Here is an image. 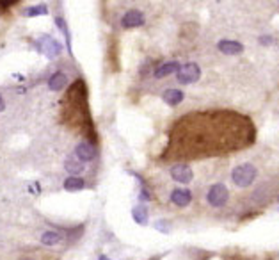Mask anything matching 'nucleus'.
I'll use <instances>...</instances> for the list:
<instances>
[{
    "instance_id": "9",
    "label": "nucleus",
    "mask_w": 279,
    "mask_h": 260,
    "mask_svg": "<svg viewBox=\"0 0 279 260\" xmlns=\"http://www.w3.org/2000/svg\"><path fill=\"white\" fill-rule=\"evenodd\" d=\"M75 154H77V157L80 158V160H84V162H89V160H93V158L96 157V148H94L91 142L84 141V142H80V144L77 146Z\"/></svg>"
},
{
    "instance_id": "23",
    "label": "nucleus",
    "mask_w": 279,
    "mask_h": 260,
    "mask_svg": "<svg viewBox=\"0 0 279 260\" xmlns=\"http://www.w3.org/2000/svg\"><path fill=\"white\" fill-rule=\"evenodd\" d=\"M0 9H2V8H0Z\"/></svg>"
},
{
    "instance_id": "17",
    "label": "nucleus",
    "mask_w": 279,
    "mask_h": 260,
    "mask_svg": "<svg viewBox=\"0 0 279 260\" xmlns=\"http://www.w3.org/2000/svg\"><path fill=\"white\" fill-rule=\"evenodd\" d=\"M61 234L59 232H45L43 234V237H41V242L46 244V246H53V244L61 242Z\"/></svg>"
},
{
    "instance_id": "12",
    "label": "nucleus",
    "mask_w": 279,
    "mask_h": 260,
    "mask_svg": "<svg viewBox=\"0 0 279 260\" xmlns=\"http://www.w3.org/2000/svg\"><path fill=\"white\" fill-rule=\"evenodd\" d=\"M178 70H180V62L178 61L164 62V64L157 66V70H155V77H157V78L167 77V75H171V74H176Z\"/></svg>"
},
{
    "instance_id": "10",
    "label": "nucleus",
    "mask_w": 279,
    "mask_h": 260,
    "mask_svg": "<svg viewBox=\"0 0 279 260\" xmlns=\"http://www.w3.org/2000/svg\"><path fill=\"white\" fill-rule=\"evenodd\" d=\"M217 48L223 54H226V56H239V54L244 52V46L240 45L239 41H230V40L219 41Z\"/></svg>"
},
{
    "instance_id": "22",
    "label": "nucleus",
    "mask_w": 279,
    "mask_h": 260,
    "mask_svg": "<svg viewBox=\"0 0 279 260\" xmlns=\"http://www.w3.org/2000/svg\"><path fill=\"white\" fill-rule=\"evenodd\" d=\"M4 100H2V98H0V112H2V110H4Z\"/></svg>"
},
{
    "instance_id": "20",
    "label": "nucleus",
    "mask_w": 279,
    "mask_h": 260,
    "mask_svg": "<svg viewBox=\"0 0 279 260\" xmlns=\"http://www.w3.org/2000/svg\"><path fill=\"white\" fill-rule=\"evenodd\" d=\"M16 2H20V0H0V8L7 9V8H11V6L16 4Z\"/></svg>"
},
{
    "instance_id": "2",
    "label": "nucleus",
    "mask_w": 279,
    "mask_h": 260,
    "mask_svg": "<svg viewBox=\"0 0 279 260\" xmlns=\"http://www.w3.org/2000/svg\"><path fill=\"white\" fill-rule=\"evenodd\" d=\"M62 118L68 125L82 126L87 132H93V123L87 110V88L84 80H77L66 93L62 100Z\"/></svg>"
},
{
    "instance_id": "15",
    "label": "nucleus",
    "mask_w": 279,
    "mask_h": 260,
    "mask_svg": "<svg viewBox=\"0 0 279 260\" xmlns=\"http://www.w3.org/2000/svg\"><path fill=\"white\" fill-rule=\"evenodd\" d=\"M85 187V182H84V178H80V176H69V178H66L64 180V189L66 191H82Z\"/></svg>"
},
{
    "instance_id": "21",
    "label": "nucleus",
    "mask_w": 279,
    "mask_h": 260,
    "mask_svg": "<svg viewBox=\"0 0 279 260\" xmlns=\"http://www.w3.org/2000/svg\"><path fill=\"white\" fill-rule=\"evenodd\" d=\"M262 43H265V45H267V43H272V40H269V36H263Z\"/></svg>"
},
{
    "instance_id": "16",
    "label": "nucleus",
    "mask_w": 279,
    "mask_h": 260,
    "mask_svg": "<svg viewBox=\"0 0 279 260\" xmlns=\"http://www.w3.org/2000/svg\"><path fill=\"white\" fill-rule=\"evenodd\" d=\"M84 160H80V158H68L66 160V170L71 173V175H78V173H82L84 171Z\"/></svg>"
},
{
    "instance_id": "14",
    "label": "nucleus",
    "mask_w": 279,
    "mask_h": 260,
    "mask_svg": "<svg viewBox=\"0 0 279 260\" xmlns=\"http://www.w3.org/2000/svg\"><path fill=\"white\" fill-rule=\"evenodd\" d=\"M66 84H68V77H66L62 72H57V74H53L52 77H50V80H48V88L52 91H61L62 88H66Z\"/></svg>"
},
{
    "instance_id": "19",
    "label": "nucleus",
    "mask_w": 279,
    "mask_h": 260,
    "mask_svg": "<svg viewBox=\"0 0 279 260\" xmlns=\"http://www.w3.org/2000/svg\"><path fill=\"white\" fill-rule=\"evenodd\" d=\"M41 14H48V8L46 6H36V8H30L25 11V16H41Z\"/></svg>"
},
{
    "instance_id": "3",
    "label": "nucleus",
    "mask_w": 279,
    "mask_h": 260,
    "mask_svg": "<svg viewBox=\"0 0 279 260\" xmlns=\"http://www.w3.org/2000/svg\"><path fill=\"white\" fill-rule=\"evenodd\" d=\"M231 178H233L235 186L249 187L256 178V168L253 164H242V166L235 168L233 173H231Z\"/></svg>"
},
{
    "instance_id": "5",
    "label": "nucleus",
    "mask_w": 279,
    "mask_h": 260,
    "mask_svg": "<svg viewBox=\"0 0 279 260\" xmlns=\"http://www.w3.org/2000/svg\"><path fill=\"white\" fill-rule=\"evenodd\" d=\"M208 204L212 205V207H223V205H226L228 202V189L226 186H223V184H215V186H212L210 189H208Z\"/></svg>"
},
{
    "instance_id": "6",
    "label": "nucleus",
    "mask_w": 279,
    "mask_h": 260,
    "mask_svg": "<svg viewBox=\"0 0 279 260\" xmlns=\"http://www.w3.org/2000/svg\"><path fill=\"white\" fill-rule=\"evenodd\" d=\"M37 48H39V52L45 54L46 57H50V59H53V57H57L59 54L62 52L61 43L55 41L53 38H50V36L41 38V40L37 41Z\"/></svg>"
},
{
    "instance_id": "1",
    "label": "nucleus",
    "mask_w": 279,
    "mask_h": 260,
    "mask_svg": "<svg viewBox=\"0 0 279 260\" xmlns=\"http://www.w3.org/2000/svg\"><path fill=\"white\" fill-rule=\"evenodd\" d=\"M255 139V125L244 114L233 110L190 112L171 128L164 158L189 160L226 155L251 146Z\"/></svg>"
},
{
    "instance_id": "4",
    "label": "nucleus",
    "mask_w": 279,
    "mask_h": 260,
    "mask_svg": "<svg viewBox=\"0 0 279 260\" xmlns=\"http://www.w3.org/2000/svg\"><path fill=\"white\" fill-rule=\"evenodd\" d=\"M180 84H192V82L199 80L201 77V70L196 62H187V64L180 66V70L176 72Z\"/></svg>"
},
{
    "instance_id": "13",
    "label": "nucleus",
    "mask_w": 279,
    "mask_h": 260,
    "mask_svg": "<svg viewBox=\"0 0 279 260\" xmlns=\"http://www.w3.org/2000/svg\"><path fill=\"white\" fill-rule=\"evenodd\" d=\"M162 96H164V102H166L167 106L176 107L183 102V96H185V94H183L180 90H166Z\"/></svg>"
},
{
    "instance_id": "8",
    "label": "nucleus",
    "mask_w": 279,
    "mask_h": 260,
    "mask_svg": "<svg viewBox=\"0 0 279 260\" xmlns=\"http://www.w3.org/2000/svg\"><path fill=\"white\" fill-rule=\"evenodd\" d=\"M144 24V14L137 9H132L121 18V25L125 28H134V27H141Z\"/></svg>"
},
{
    "instance_id": "11",
    "label": "nucleus",
    "mask_w": 279,
    "mask_h": 260,
    "mask_svg": "<svg viewBox=\"0 0 279 260\" xmlns=\"http://www.w3.org/2000/svg\"><path fill=\"white\" fill-rule=\"evenodd\" d=\"M171 202H173L176 207H187V205L192 202V194L187 189H174L171 192Z\"/></svg>"
},
{
    "instance_id": "18",
    "label": "nucleus",
    "mask_w": 279,
    "mask_h": 260,
    "mask_svg": "<svg viewBox=\"0 0 279 260\" xmlns=\"http://www.w3.org/2000/svg\"><path fill=\"white\" fill-rule=\"evenodd\" d=\"M132 216H134V220L137 221L139 224H148V210H146L144 207H135Z\"/></svg>"
},
{
    "instance_id": "7",
    "label": "nucleus",
    "mask_w": 279,
    "mask_h": 260,
    "mask_svg": "<svg viewBox=\"0 0 279 260\" xmlns=\"http://www.w3.org/2000/svg\"><path fill=\"white\" fill-rule=\"evenodd\" d=\"M171 176L180 184H189L194 178V173L187 164H176V166L171 168Z\"/></svg>"
}]
</instances>
